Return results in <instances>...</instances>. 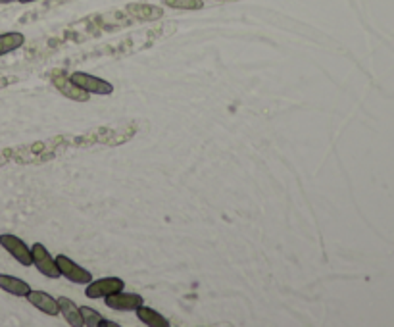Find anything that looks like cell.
I'll return each instance as SVG.
<instances>
[{"label":"cell","instance_id":"cell-15","mask_svg":"<svg viewBox=\"0 0 394 327\" xmlns=\"http://www.w3.org/2000/svg\"><path fill=\"white\" fill-rule=\"evenodd\" d=\"M81 310V318H83V326L85 327H98L100 321H103V314L95 310V308L88 306H79Z\"/></svg>","mask_w":394,"mask_h":327},{"label":"cell","instance_id":"cell-10","mask_svg":"<svg viewBox=\"0 0 394 327\" xmlns=\"http://www.w3.org/2000/svg\"><path fill=\"white\" fill-rule=\"evenodd\" d=\"M58 306H60V314L64 316V320L68 321V326L83 327L81 310L74 300L68 299V297H58Z\"/></svg>","mask_w":394,"mask_h":327},{"label":"cell","instance_id":"cell-12","mask_svg":"<svg viewBox=\"0 0 394 327\" xmlns=\"http://www.w3.org/2000/svg\"><path fill=\"white\" fill-rule=\"evenodd\" d=\"M135 312H137V318L143 321L144 326H149V327H168L170 326V320H168L166 316H162V314L158 312V310H154V308L146 306V304L137 308Z\"/></svg>","mask_w":394,"mask_h":327},{"label":"cell","instance_id":"cell-16","mask_svg":"<svg viewBox=\"0 0 394 327\" xmlns=\"http://www.w3.org/2000/svg\"><path fill=\"white\" fill-rule=\"evenodd\" d=\"M98 327H120V323H116V321L104 320V318H103V321H100V326H98Z\"/></svg>","mask_w":394,"mask_h":327},{"label":"cell","instance_id":"cell-4","mask_svg":"<svg viewBox=\"0 0 394 327\" xmlns=\"http://www.w3.org/2000/svg\"><path fill=\"white\" fill-rule=\"evenodd\" d=\"M31 256H33V266L37 268L45 277H50V280L62 277L60 270L56 266L54 256L48 253V248L42 245V243H35V245L31 246Z\"/></svg>","mask_w":394,"mask_h":327},{"label":"cell","instance_id":"cell-14","mask_svg":"<svg viewBox=\"0 0 394 327\" xmlns=\"http://www.w3.org/2000/svg\"><path fill=\"white\" fill-rule=\"evenodd\" d=\"M163 6L171 10H187V12H197L204 8V0H162Z\"/></svg>","mask_w":394,"mask_h":327},{"label":"cell","instance_id":"cell-18","mask_svg":"<svg viewBox=\"0 0 394 327\" xmlns=\"http://www.w3.org/2000/svg\"><path fill=\"white\" fill-rule=\"evenodd\" d=\"M21 4H31V2H37V0H18Z\"/></svg>","mask_w":394,"mask_h":327},{"label":"cell","instance_id":"cell-13","mask_svg":"<svg viewBox=\"0 0 394 327\" xmlns=\"http://www.w3.org/2000/svg\"><path fill=\"white\" fill-rule=\"evenodd\" d=\"M25 42V35L20 31H8V33L0 35V56H6L14 52L18 48L23 47Z\"/></svg>","mask_w":394,"mask_h":327},{"label":"cell","instance_id":"cell-2","mask_svg":"<svg viewBox=\"0 0 394 327\" xmlns=\"http://www.w3.org/2000/svg\"><path fill=\"white\" fill-rule=\"evenodd\" d=\"M68 79L83 91H87L88 95H112L114 93V85L106 79H100L96 75H91L87 71H74L68 75Z\"/></svg>","mask_w":394,"mask_h":327},{"label":"cell","instance_id":"cell-11","mask_svg":"<svg viewBox=\"0 0 394 327\" xmlns=\"http://www.w3.org/2000/svg\"><path fill=\"white\" fill-rule=\"evenodd\" d=\"M127 12L141 21H156L163 16V10L154 4H127Z\"/></svg>","mask_w":394,"mask_h":327},{"label":"cell","instance_id":"cell-8","mask_svg":"<svg viewBox=\"0 0 394 327\" xmlns=\"http://www.w3.org/2000/svg\"><path fill=\"white\" fill-rule=\"evenodd\" d=\"M52 83H54V87L60 91L62 95L68 96V98H71L75 103H88L91 101V95H88L87 91H83L81 87L74 85L66 75H52Z\"/></svg>","mask_w":394,"mask_h":327},{"label":"cell","instance_id":"cell-9","mask_svg":"<svg viewBox=\"0 0 394 327\" xmlns=\"http://www.w3.org/2000/svg\"><path fill=\"white\" fill-rule=\"evenodd\" d=\"M0 289L4 293L14 294V297H28V293L31 291L28 281L14 277V275H8V273H0Z\"/></svg>","mask_w":394,"mask_h":327},{"label":"cell","instance_id":"cell-6","mask_svg":"<svg viewBox=\"0 0 394 327\" xmlns=\"http://www.w3.org/2000/svg\"><path fill=\"white\" fill-rule=\"evenodd\" d=\"M104 302H106V306H108L110 310H117V312H135L137 308L143 306L144 299L137 293H123V291H120V293L106 297Z\"/></svg>","mask_w":394,"mask_h":327},{"label":"cell","instance_id":"cell-19","mask_svg":"<svg viewBox=\"0 0 394 327\" xmlns=\"http://www.w3.org/2000/svg\"><path fill=\"white\" fill-rule=\"evenodd\" d=\"M218 2H235V0H218Z\"/></svg>","mask_w":394,"mask_h":327},{"label":"cell","instance_id":"cell-7","mask_svg":"<svg viewBox=\"0 0 394 327\" xmlns=\"http://www.w3.org/2000/svg\"><path fill=\"white\" fill-rule=\"evenodd\" d=\"M28 302L37 310H41L47 316H58L60 314V306H58V299H54L52 294L45 293V291H35L31 289L28 293Z\"/></svg>","mask_w":394,"mask_h":327},{"label":"cell","instance_id":"cell-1","mask_svg":"<svg viewBox=\"0 0 394 327\" xmlns=\"http://www.w3.org/2000/svg\"><path fill=\"white\" fill-rule=\"evenodd\" d=\"M0 246L6 251L16 262H20L21 266H33V256H31V246H28V243L20 239L18 235L12 233H2L0 235Z\"/></svg>","mask_w":394,"mask_h":327},{"label":"cell","instance_id":"cell-3","mask_svg":"<svg viewBox=\"0 0 394 327\" xmlns=\"http://www.w3.org/2000/svg\"><path fill=\"white\" fill-rule=\"evenodd\" d=\"M56 260V266L60 270V275L62 277H66L69 283H75V285H87L93 281V273L85 270L83 266H79L77 262L66 256V254H58L54 256Z\"/></svg>","mask_w":394,"mask_h":327},{"label":"cell","instance_id":"cell-5","mask_svg":"<svg viewBox=\"0 0 394 327\" xmlns=\"http://www.w3.org/2000/svg\"><path fill=\"white\" fill-rule=\"evenodd\" d=\"M125 289V281L120 277H100L93 280L85 287V297L87 299H106L110 294L120 293Z\"/></svg>","mask_w":394,"mask_h":327},{"label":"cell","instance_id":"cell-17","mask_svg":"<svg viewBox=\"0 0 394 327\" xmlns=\"http://www.w3.org/2000/svg\"><path fill=\"white\" fill-rule=\"evenodd\" d=\"M12 2H18V0H0V4H12Z\"/></svg>","mask_w":394,"mask_h":327}]
</instances>
